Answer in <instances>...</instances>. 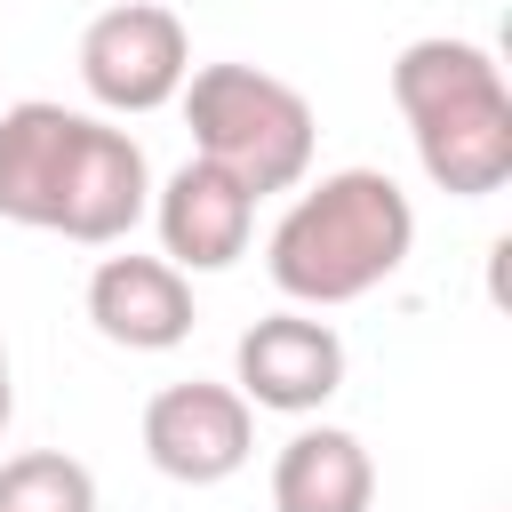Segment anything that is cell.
<instances>
[{
  "label": "cell",
  "mask_w": 512,
  "mask_h": 512,
  "mask_svg": "<svg viewBox=\"0 0 512 512\" xmlns=\"http://www.w3.org/2000/svg\"><path fill=\"white\" fill-rule=\"evenodd\" d=\"M0 512H96V472L64 448H24L0 464Z\"/></svg>",
  "instance_id": "obj_12"
},
{
  "label": "cell",
  "mask_w": 512,
  "mask_h": 512,
  "mask_svg": "<svg viewBox=\"0 0 512 512\" xmlns=\"http://www.w3.org/2000/svg\"><path fill=\"white\" fill-rule=\"evenodd\" d=\"M8 416H16V392H8V360H0V432H8Z\"/></svg>",
  "instance_id": "obj_13"
},
{
  "label": "cell",
  "mask_w": 512,
  "mask_h": 512,
  "mask_svg": "<svg viewBox=\"0 0 512 512\" xmlns=\"http://www.w3.org/2000/svg\"><path fill=\"white\" fill-rule=\"evenodd\" d=\"M152 208V168H144V144L112 120H88L72 128V152H64V176H56V208H48V232L80 240V248H112L136 232V216Z\"/></svg>",
  "instance_id": "obj_5"
},
{
  "label": "cell",
  "mask_w": 512,
  "mask_h": 512,
  "mask_svg": "<svg viewBox=\"0 0 512 512\" xmlns=\"http://www.w3.org/2000/svg\"><path fill=\"white\" fill-rule=\"evenodd\" d=\"M152 216H160V248H168V264H176V272H224V264H240V256H248L256 192H248L240 176H224L216 160H200V152H192V160L160 184Z\"/></svg>",
  "instance_id": "obj_8"
},
{
  "label": "cell",
  "mask_w": 512,
  "mask_h": 512,
  "mask_svg": "<svg viewBox=\"0 0 512 512\" xmlns=\"http://www.w3.org/2000/svg\"><path fill=\"white\" fill-rule=\"evenodd\" d=\"M392 104L440 192L488 200L512 184V88L480 40H448V32L408 40L392 56Z\"/></svg>",
  "instance_id": "obj_2"
},
{
  "label": "cell",
  "mask_w": 512,
  "mask_h": 512,
  "mask_svg": "<svg viewBox=\"0 0 512 512\" xmlns=\"http://www.w3.org/2000/svg\"><path fill=\"white\" fill-rule=\"evenodd\" d=\"M376 464L344 424H312L272 456V512H368Z\"/></svg>",
  "instance_id": "obj_11"
},
{
  "label": "cell",
  "mask_w": 512,
  "mask_h": 512,
  "mask_svg": "<svg viewBox=\"0 0 512 512\" xmlns=\"http://www.w3.org/2000/svg\"><path fill=\"white\" fill-rule=\"evenodd\" d=\"M248 448H256V416L232 384L192 376V384H160L144 400V456H152V472H168L184 488L232 480L248 464Z\"/></svg>",
  "instance_id": "obj_6"
},
{
  "label": "cell",
  "mask_w": 512,
  "mask_h": 512,
  "mask_svg": "<svg viewBox=\"0 0 512 512\" xmlns=\"http://www.w3.org/2000/svg\"><path fill=\"white\" fill-rule=\"evenodd\" d=\"M88 320L120 352H168L192 336V288L168 256H104L88 272Z\"/></svg>",
  "instance_id": "obj_9"
},
{
  "label": "cell",
  "mask_w": 512,
  "mask_h": 512,
  "mask_svg": "<svg viewBox=\"0 0 512 512\" xmlns=\"http://www.w3.org/2000/svg\"><path fill=\"white\" fill-rule=\"evenodd\" d=\"M416 248V208L384 168H336L312 192H296V208L272 224L264 240V272L288 304H352L368 288H384Z\"/></svg>",
  "instance_id": "obj_1"
},
{
  "label": "cell",
  "mask_w": 512,
  "mask_h": 512,
  "mask_svg": "<svg viewBox=\"0 0 512 512\" xmlns=\"http://www.w3.org/2000/svg\"><path fill=\"white\" fill-rule=\"evenodd\" d=\"M0 360H8V352H0Z\"/></svg>",
  "instance_id": "obj_14"
},
{
  "label": "cell",
  "mask_w": 512,
  "mask_h": 512,
  "mask_svg": "<svg viewBox=\"0 0 512 512\" xmlns=\"http://www.w3.org/2000/svg\"><path fill=\"white\" fill-rule=\"evenodd\" d=\"M184 120H192V152L216 160L224 176H240L256 200L264 192H296L304 168H312V104L256 72V64H200L184 72Z\"/></svg>",
  "instance_id": "obj_3"
},
{
  "label": "cell",
  "mask_w": 512,
  "mask_h": 512,
  "mask_svg": "<svg viewBox=\"0 0 512 512\" xmlns=\"http://www.w3.org/2000/svg\"><path fill=\"white\" fill-rule=\"evenodd\" d=\"M232 368H240V384H232L240 400H256L272 416H312L344 384V336L312 312H264L232 344Z\"/></svg>",
  "instance_id": "obj_7"
},
{
  "label": "cell",
  "mask_w": 512,
  "mask_h": 512,
  "mask_svg": "<svg viewBox=\"0 0 512 512\" xmlns=\"http://www.w3.org/2000/svg\"><path fill=\"white\" fill-rule=\"evenodd\" d=\"M184 72H192V40L160 0H112L80 32V88L104 112H160L176 104Z\"/></svg>",
  "instance_id": "obj_4"
},
{
  "label": "cell",
  "mask_w": 512,
  "mask_h": 512,
  "mask_svg": "<svg viewBox=\"0 0 512 512\" xmlns=\"http://www.w3.org/2000/svg\"><path fill=\"white\" fill-rule=\"evenodd\" d=\"M72 128H80V112H64V104H48V96H24V104L0 112V216H8V224L48 232Z\"/></svg>",
  "instance_id": "obj_10"
}]
</instances>
